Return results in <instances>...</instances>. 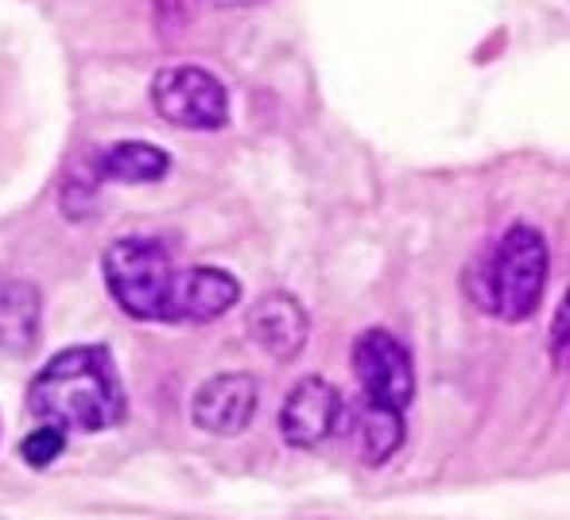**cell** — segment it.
<instances>
[{
    "label": "cell",
    "mask_w": 570,
    "mask_h": 520,
    "mask_svg": "<svg viewBox=\"0 0 570 520\" xmlns=\"http://www.w3.org/2000/svg\"><path fill=\"white\" fill-rule=\"evenodd\" d=\"M90 167L101 183H132V187H140V183L164 179L171 159H167L164 148H156L148 140H117L109 148H101Z\"/></svg>",
    "instance_id": "obj_11"
},
{
    "label": "cell",
    "mask_w": 570,
    "mask_h": 520,
    "mask_svg": "<svg viewBox=\"0 0 570 520\" xmlns=\"http://www.w3.org/2000/svg\"><path fill=\"white\" fill-rule=\"evenodd\" d=\"M62 451H67V431L55 428V423H39V428L31 431V435H23V443H20L23 462L36 470H47Z\"/></svg>",
    "instance_id": "obj_13"
},
{
    "label": "cell",
    "mask_w": 570,
    "mask_h": 520,
    "mask_svg": "<svg viewBox=\"0 0 570 520\" xmlns=\"http://www.w3.org/2000/svg\"><path fill=\"white\" fill-rule=\"evenodd\" d=\"M256 404H261V389L248 373H218L195 392L190 420L206 435L233 439L253 423Z\"/></svg>",
    "instance_id": "obj_7"
},
{
    "label": "cell",
    "mask_w": 570,
    "mask_h": 520,
    "mask_svg": "<svg viewBox=\"0 0 570 520\" xmlns=\"http://www.w3.org/2000/svg\"><path fill=\"white\" fill-rule=\"evenodd\" d=\"M39 323H43L39 287L28 279H4L0 284V354L16 362L36 354Z\"/></svg>",
    "instance_id": "obj_10"
},
{
    "label": "cell",
    "mask_w": 570,
    "mask_h": 520,
    "mask_svg": "<svg viewBox=\"0 0 570 520\" xmlns=\"http://www.w3.org/2000/svg\"><path fill=\"white\" fill-rule=\"evenodd\" d=\"M195 8H198V0H156V23L164 31L187 28V23L195 20Z\"/></svg>",
    "instance_id": "obj_15"
},
{
    "label": "cell",
    "mask_w": 570,
    "mask_h": 520,
    "mask_svg": "<svg viewBox=\"0 0 570 520\" xmlns=\"http://www.w3.org/2000/svg\"><path fill=\"white\" fill-rule=\"evenodd\" d=\"M151 106L175 129L214 133L229 121V94L203 67H167L151 78Z\"/></svg>",
    "instance_id": "obj_4"
},
{
    "label": "cell",
    "mask_w": 570,
    "mask_h": 520,
    "mask_svg": "<svg viewBox=\"0 0 570 520\" xmlns=\"http://www.w3.org/2000/svg\"><path fill=\"white\" fill-rule=\"evenodd\" d=\"M0 520H4V517H0Z\"/></svg>",
    "instance_id": "obj_18"
},
{
    "label": "cell",
    "mask_w": 570,
    "mask_h": 520,
    "mask_svg": "<svg viewBox=\"0 0 570 520\" xmlns=\"http://www.w3.org/2000/svg\"><path fill=\"white\" fill-rule=\"evenodd\" d=\"M0 284H4V276H0Z\"/></svg>",
    "instance_id": "obj_17"
},
{
    "label": "cell",
    "mask_w": 570,
    "mask_h": 520,
    "mask_svg": "<svg viewBox=\"0 0 570 520\" xmlns=\"http://www.w3.org/2000/svg\"><path fill=\"white\" fill-rule=\"evenodd\" d=\"M101 276L114 303L128 318L140 323H167L175 264L171 253L151 237H120L101 257Z\"/></svg>",
    "instance_id": "obj_3"
},
{
    "label": "cell",
    "mask_w": 570,
    "mask_h": 520,
    "mask_svg": "<svg viewBox=\"0 0 570 520\" xmlns=\"http://www.w3.org/2000/svg\"><path fill=\"white\" fill-rule=\"evenodd\" d=\"M222 8H248V4H264V0H214Z\"/></svg>",
    "instance_id": "obj_16"
},
{
    "label": "cell",
    "mask_w": 570,
    "mask_h": 520,
    "mask_svg": "<svg viewBox=\"0 0 570 520\" xmlns=\"http://www.w3.org/2000/svg\"><path fill=\"white\" fill-rule=\"evenodd\" d=\"M28 408L39 423H55L67 435H98L125 423L128 396L114 354L106 346H70L55 354L31 381Z\"/></svg>",
    "instance_id": "obj_1"
},
{
    "label": "cell",
    "mask_w": 570,
    "mask_h": 520,
    "mask_svg": "<svg viewBox=\"0 0 570 520\" xmlns=\"http://www.w3.org/2000/svg\"><path fill=\"white\" fill-rule=\"evenodd\" d=\"M248 339L276 362H295L311 339V318L303 303L287 292H272L248 307Z\"/></svg>",
    "instance_id": "obj_9"
},
{
    "label": "cell",
    "mask_w": 570,
    "mask_h": 520,
    "mask_svg": "<svg viewBox=\"0 0 570 520\" xmlns=\"http://www.w3.org/2000/svg\"><path fill=\"white\" fill-rule=\"evenodd\" d=\"M548 346H551V357H556L559 370H570V292L563 295V303H559V311H556Z\"/></svg>",
    "instance_id": "obj_14"
},
{
    "label": "cell",
    "mask_w": 570,
    "mask_h": 520,
    "mask_svg": "<svg viewBox=\"0 0 570 520\" xmlns=\"http://www.w3.org/2000/svg\"><path fill=\"white\" fill-rule=\"evenodd\" d=\"M353 377L365 389V400L389 404L404 412L415 396V370L404 342L392 339L389 331L373 326L353 342Z\"/></svg>",
    "instance_id": "obj_5"
},
{
    "label": "cell",
    "mask_w": 570,
    "mask_h": 520,
    "mask_svg": "<svg viewBox=\"0 0 570 520\" xmlns=\"http://www.w3.org/2000/svg\"><path fill=\"white\" fill-rule=\"evenodd\" d=\"M345 423L342 392L323 377H303L279 408V435L295 451H318Z\"/></svg>",
    "instance_id": "obj_6"
},
{
    "label": "cell",
    "mask_w": 570,
    "mask_h": 520,
    "mask_svg": "<svg viewBox=\"0 0 570 520\" xmlns=\"http://www.w3.org/2000/svg\"><path fill=\"white\" fill-rule=\"evenodd\" d=\"M240 284L226 268L195 264V268H175L171 303H167V323H214L226 311L237 307Z\"/></svg>",
    "instance_id": "obj_8"
},
{
    "label": "cell",
    "mask_w": 570,
    "mask_h": 520,
    "mask_svg": "<svg viewBox=\"0 0 570 520\" xmlns=\"http://www.w3.org/2000/svg\"><path fill=\"white\" fill-rule=\"evenodd\" d=\"M353 439H357L361 459L368 467H381L404 447V412L376 404V400H361L357 412H353Z\"/></svg>",
    "instance_id": "obj_12"
},
{
    "label": "cell",
    "mask_w": 570,
    "mask_h": 520,
    "mask_svg": "<svg viewBox=\"0 0 570 520\" xmlns=\"http://www.w3.org/2000/svg\"><path fill=\"white\" fill-rule=\"evenodd\" d=\"M548 268L551 257L540 229L512 226L485 257V268L473 264V276H481V287H473L470 295L481 311H493L504 323H524L540 311Z\"/></svg>",
    "instance_id": "obj_2"
}]
</instances>
